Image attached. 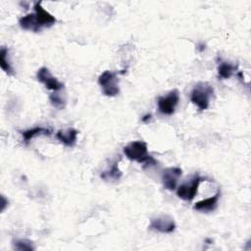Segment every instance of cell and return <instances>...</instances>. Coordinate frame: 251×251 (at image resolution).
Listing matches in <instances>:
<instances>
[{"label": "cell", "mask_w": 251, "mask_h": 251, "mask_svg": "<svg viewBox=\"0 0 251 251\" xmlns=\"http://www.w3.org/2000/svg\"><path fill=\"white\" fill-rule=\"evenodd\" d=\"M123 151L128 160L142 164L144 167H152L157 164V161L148 154L147 143L144 141H132L126 145Z\"/></svg>", "instance_id": "obj_1"}, {"label": "cell", "mask_w": 251, "mask_h": 251, "mask_svg": "<svg viewBox=\"0 0 251 251\" xmlns=\"http://www.w3.org/2000/svg\"><path fill=\"white\" fill-rule=\"evenodd\" d=\"M214 94V88L208 82L196 83L190 93V101L201 111L208 109L210 99Z\"/></svg>", "instance_id": "obj_2"}, {"label": "cell", "mask_w": 251, "mask_h": 251, "mask_svg": "<svg viewBox=\"0 0 251 251\" xmlns=\"http://www.w3.org/2000/svg\"><path fill=\"white\" fill-rule=\"evenodd\" d=\"M98 83L102 88L103 94L108 97H114L120 93L119 79L114 72L104 71L98 77Z\"/></svg>", "instance_id": "obj_3"}, {"label": "cell", "mask_w": 251, "mask_h": 251, "mask_svg": "<svg viewBox=\"0 0 251 251\" xmlns=\"http://www.w3.org/2000/svg\"><path fill=\"white\" fill-rule=\"evenodd\" d=\"M179 102V92L177 89L171 90L167 95L158 98V110L161 114L171 116L175 113L176 107Z\"/></svg>", "instance_id": "obj_4"}, {"label": "cell", "mask_w": 251, "mask_h": 251, "mask_svg": "<svg viewBox=\"0 0 251 251\" xmlns=\"http://www.w3.org/2000/svg\"><path fill=\"white\" fill-rule=\"evenodd\" d=\"M202 180L203 177H201L199 175H194L188 182H184L177 187L176 195L178 196V198L184 201L193 200L198 192V187Z\"/></svg>", "instance_id": "obj_5"}, {"label": "cell", "mask_w": 251, "mask_h": 251, "mask_svg": "<svg viewBox=\"0 0 251 251\" xmlns=\"http://www.w3.org/2000/svg\"><path fill=\"white\" fill-rule=\"evenodd\" d=\"M148 228L160 233H172L176 229V223L171 216L163 215L152 219Z\"/></svg>", "instance_id": "obj_6"}, {"label": "cell", "mask_w": 251, "mask_h": 251, "mask_svg": "<svg viewBox=\"0 0 251 251\" xmlns=\"http://www.w3.org/2000/svg\"><path fill=\"white\" fill-rule=\"evenodd\" d=\"M36 77L37 80L43 83L47 89L53 90L54 92H58L59 90L64 88V84L59 81L55 76H53L46 67H42L37 71Z\"/></svg>", "instance_id": "obj_7"}, {"label": "cell", "mask_w": 251, "mask_h": 251, "mask_svg": "<svg viewBox=\"0 0 251 251\" xmlns=\"http://www.w3.org/2000/svg\"><path fill=\"white\" fill-rule=\"evenodd\" d=\"M181 175L182 170L179 167H170L165 169L162 173L163 186L168 190H175Z\"/></svg>", "instance_id": "obj_8"}, {"label": "cell", "mask_w": 251, "mask_h": 251, "mask_svg": "<svg viewBox=\"0 0 251 251\" xmlns=\"http://www.w3.org/2000/svg\"><path fill=\"white\" fill-rule=\"evenodd\" d=\"M33 8L35 20L40 29H42L43 27H50L57 22L56 18L42 7L41 2H35Z\"/></svg>", "instance_id": "obj_9"}, {"label": "cell", "mask_w": 251, "mask_h": 251, "mask_svg": "<svg viewBox=\"0 0 251 251\" xmlns=\"http://www.w3.org/2000/svg\"><path fill=\"white\" fill-rule=\"evenodd\" d=\"M220 196H221V191L219 190V191H217V193L215 195L196 202L193 206V209L198 212H202V213L213 212L218 207V202H219Z\"/></svg>", "instance_id": "obj_10"}, {"label": "cell", "mask_w": 251, "mask_h": 251, "mask_svg": "<svg viewBox=\"0 0 251 251\" xmlns=\"http://www.w3.org/2000/svg\"><path fill=\"white\" fill-rule=\"evenodd\" d=\"M56 137L65 146L73 147L76 142L77 130L73 127H69L67 129H61L57 131Z\"/></svg>", "instance_id": "obj_11"}, {"label": "cell", "mask_w": 251, "mask_h": 251, "mask_svg": "<svg viewBox=\"0 0 251 251\" xmlns=\"http://www.w3.org/2000/svg\"><path fill=\"white\" fill-rule=\"evenodd\" d=\"M51 129L44 127V126H34L32 128L24 130L21 132L23 140L25 143H28L33 137L39 136V135H50L51 134Z\"/></svg>", "instance_id": "obj_12"}, {"label": "cell", "mask_w": 251, "mask_h": 251, "mask_svg": "<svg viewBox=\"0 0 251 251\" xmlns=\"http://www.w3.org/2000/svg\"><path fill=\"white\" fill-rule=\"evenodd\" d=\"M19 25L25 30H30V31H34V32H38L41 30L36 23L34 13H30V14H27V15L20 18Z\"/></svg>", "instance_id": "obj_13"}, {"label": "cell", "mask_w": 251, "mask_h": 251, "mask_svg": "<svg viewBox=\"0 0 251 251\" xmlns=\"http://www.w3.org/2000/svg\"><path fill=\"white\" fill-rule=\"evenodd\" d=\"M236 69H237V65H233L229 62L222 61L218 65V76L221 77L222 79H227L233 75Z\"/></svg>", "instance_id": "obj_14"}, {"label": "cell", "mask_w": 251, "mask_h": 251, "mask_svg": "<svg viewBox=\"0 0 251 251\" xmlns=\"http://www.w3.org/2000/svg\"><path fill=\"white\" fill-rule=\"evenodd\" d=\"M122 175L123 174L118 166V161H115L107 171L102 172L100 177L104 180H119L122 177Z\"/></svg>", "instance_id": "obj_15"}, {"label": "cell", "mask_w": 251, "mask_h": 251, "mask_svg": "<svg viewBox=\"0 0 251 251\" xmlns=\"http://www.w3.org/2000/svg\"><path fill=\"white\" fill-rule=\"evenodd\" d=\"M0 66H1V69L8 75H14L15 72H14V69L9 60V50L4 46L1 47V49H0Z\"/></svg>", "instance_id": "obj_16"}, {"label": "cell", "mask_w": 251, "mask_h": 251, "mask_svg": "<svg viewBox=\"0 0 251 251\" xmlns=\"http://www.w3.org/2000/svg\"><path fill=\"white\" fill-rule=\"evenodd\" d=\"M12 245L14 249L20 250V251H25V250L31 251L35 249L33 242L26 238H16L12 241Z\"/></svg>", "instance_id": "obj_17"}, {"label": "cell", "mask_w": 251, "mask_h": 251, "mask_svg": "<svg viewBox=\"0 0 251 251\" xmlns=\"http://www.w3.org/2000/svg\"><path fill=\"white\" fill-rule=\"evenodd\" d=\"M49 100H50V103L52 104L53 107H55L56 109H59V110H62L65 108V105H66V101L65 99L62 97V95L58 92H53L50 94L49 96Z\"/></svg>", "instance_id": "obj_18"}, {"label": "cell", "mask_w": 251, "mask_h": 251, "mask_svg": "<svg viewBox=\"0 0 251 251\" xmlns=\"http://www.w3.org/2000/svg\"><path fill=\"white\" fill-rule=\"evenodd\" d=\"M196 49H197L199 52H203V51L206 49V44H204V43H202V42H201V43H198Z\"/></svg>", "instance_id": "obj_19"}, {"label": "cell", "mask_w": 251, "mask_h": 251, "mask_svg": "<svg viewBox=\"0 0 251 251\" xmlns=\"http://www.w3.org/2000/svg\"><path fill=\"white\" fill-rule=\"evenodd\" d=\"M151 118H152V115H151V114H147V115H145L144 117H142L141 121H142L143 123H147V122H149V121L151 120Z\"/></svg>", "instance_id": "obj_20"}]
</instances>
